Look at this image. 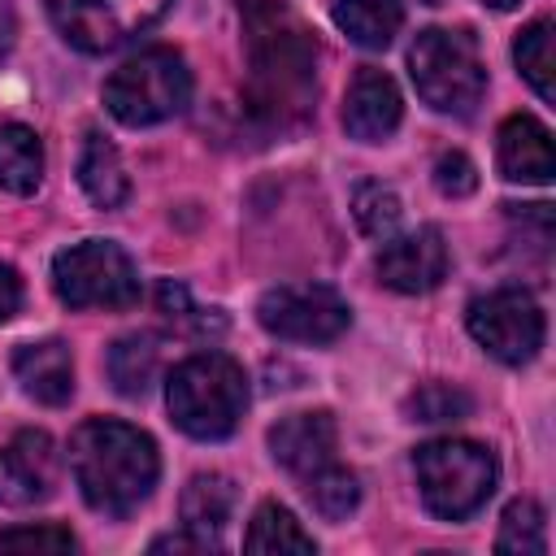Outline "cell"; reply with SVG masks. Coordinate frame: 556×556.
<instances>
[{
  "mask_svg": "<svg viewBox=\"0 0 556 556\" xmlns=\"http://www.w3.org/2000/svg\"><path fill=\"white\" fill-rule=\"evenodd\" d=\"M248 26V104L269 126H295L317 96V39L282 0H239Z\"/></svg>",
  "mask_w": 556,
  "mask_h": 556,
  "instance_id": "obj_1",
  "label": "cell"
},
{
  "mask_svg": "<svg viewBox=\"0 0 556 556\" xmlns=\"http://www.w3.org/2000/svg\"><path fill=\"white\" fill-rule=\"evenodd\" d=\"M70 469L87 508L104 517H126L152 495L161 456L152 434H143L139 426L91 417L70 439Z\"/></svg>",
  "mask_w": 556,
  "mask_h": 556,
  "instance_id": "obj_2",
  "label": "cell"
},
{
  "mask_svg": "<svg viewBox=\"0 0 556 556\" xmlns=\"http://www.w3.org/2000/svg\"><path fill=\"white\" fill-rule=\"evenodd\" d=\"M169 417L191 439H226L248 408V378L222 352H195L165 382Z\"/></svg>",
  "mask_w": 556,
  "mask_h": 556,
  "instance_id": "obj_3",
  "label": "cell"
},
{
  "mask_svg": "<svg viewBox=\"0 0 556 556\" xmlns=\"http://www.w3.org/2000/svg\"><path fill=\"white\" fill-rule=\"evenodd\" d=\"M421 504L439 521L473 517L495 491V456L473 439H430L413 452Z\"/></svg>",
  "mask_w": 556,
  "mask_h": 556,
  "instance_id": "obj_4",
  "label": "cell"
},
{
  "mask_svg": "<svg viewBox=\"0 0 556 556\" xmlns=\"http://www.w3.org/2000/svg\"><path fill=\"white\" fill-rule=\"evenodd\" d=\"M408 74L430 109L456 117H469L486 91V65L469 30H443V26L421 30L408 48Z\"/></svg>",
  "mask_w": 556,
  "mask_h": 556,
  "instance_id": "obj_5",
  "label": "cell"
},
{
  "mask_svg": "<svg viewBox=\"0 0 556 556\" xmlns=\"http://www.w3.org/2000/svg\"><path fill=\"white\" fill-rule=\"evenodd\" d=\"M191 104V70L174 48H148L122 61L104 83V109L122 126H156Z\"/></svg>",
  "mask_w": 556,
  "mask_h": 556,
  "instance_id": "obj_6",
  "label": "cell"
},
{
  "mask_svg": "<svg viewBox=\"0 0 556 556\" xmlns=\"http://www.w3.org/2000/svg\"><path fill=\"white\" fill-rule=\"evenodd\" d=\"M52 291L70 308H130L139 300V269L113 239H83L56 252Z\"/></svg>",
  "mask_w": 556,
  "mask_h": 556,
  "instance_id": "obj_7",
  "label": "cell"
},
{
  "mask_svg": "<svg viewBox=\"0 0 556 556\" xmlns=\"http://www.w3.org/2000/svg\"><path fill=\"white\" fill-rule=\"evenodd\" d=\"M174 0H48L52 26L78 52H113L165 17Z\"/></svg>",
  "mask_w": 556,
  "mask_h": 556,
  "instance_id": "obj_8",
  "label": "cell"
},
{
  "mask_svg": "<svg viewBox=\"0 0 556 556\" xmlns=\"http://www.w3.org/2000/svg\"><path fill=\"white\" fill-rule=\"evenodd\" d=\"M256 321L291 343H330L348 330L352 308L326 282H282L269 287L256 304Z\"/></svg>",
  "mask_w": 556,
  "mask_h": 556,
  "instance_id": "obj_9",
  "label": "cell"
},
{
  "mask_svg": "<svg viewBox=\"0 0 556 556\" xmlns=\"http://www.w3.org/2000/svg\"><path fill=\"white\" fill-rule=\"evenodd\" d=\"M469 334L504 365H526L543 348V308L521 287H495L465 313Z\"/></svg>",
  "mask_w": 556,
  "mask_h": 556,
  "instance_id": "obj_10",
  "label": "cell"
},
{
  "mask_svg": "<svg viewBox=\"0 0 556 556\" xmlns=\"http://www.w3.org/2000/svg\"><path fill=\"white\" fill-rule=\"evenodd\" d=\"M452 269V252L439 226H421L400 239H382L378 252V282L400 295H426L434 291Z\"/></svg>",
  "mask_w": 556,
  "mask_h": 556,
  "instance_id": "obj_11",
  "label": "cell"
},
{
  "mask_svg": "<svg viewBox=\"0 0 556 556\" xmlns=\"http://www.w3.org/2000/svg\"><path fill=\"white\" fill-rule=\"evenodd\" d=\"M56 486V447L43 430H17L0 447V504L30 508Z\"/></svg>",
  "mask_w": 556,
  "mask_h": 556,
  "instance_id": "obj_12",
  "label": "cell"
},
{
  "mask_svg": "<svg viewBox=\"0 0 556 556\" xmlns=\"http://www.w3.org/2000/svg\"><path fill=\"white\" fill-rule=\"evenodd\" d=\"M400 113H404V100H400L395 78L374 70V65H361L348 83V96H343L348 135L361 143H382L400 126Z\"/></svg>",
  "mask_w": 556,
  "mask_h": 556,
  "instance_id": "obj_13",
  "label": "cell"
},
{
  "mask_svg": "<svg viewBox=\"0 0 556 556\" xmlns=\"http://www.w3.org/2000/svg\"><path fill=\"white\" fill-rule=\"evenodd\" d=\"M495 165L508 182H552V174H556L552 130L530 113L504 117V126L495 135Z\"/></svg>",
  "mask_w": 556,
  "mask_h": 556,
  "instance_id": "obj_14",
  "label": "cell"
},
{
  "mask_svg": "<svg viewBox=\"0 0 556 556\" xmlns=\"http://www.w3.org/2000/svg\"><path fill=\"white\" fill-rule=\"evenodd\" d=\"M334 417L326 408L317 413H291L269 430V452L282 469H291L295 478H308L313 469L334 460Z\"/></svg>",
  "mask_w": 556,
  "mask_h": 556,
  "instance_id": "obj_15",
  "label": "cell"
},
{
  "mask_svg": "<svg viewBox=\"0 0 556 556\" xmlns=\"http://www.w3.org/2000/svg\"><path fill=\"white\" fill-rule=\"evenodd\" d=\"M13 374L22 382V391L39 404H65L74 395V361L70 348L61 339H43V343H26L13 356Z\"/></svg>",
  "mask_w": 556,
  "mask_h": 556,
  "instance_id": "obj_16",
  "label": "cell"
},
{
  "mask_svg": "<svg viewBox=\"0 0 556 556\" xmlns=\"http://www.w3.org/2000/svg\"><path fill=\"white\" fill-rule=\"evenodd\" d=\"M178 508H182V530H191V534L217 543L222 526H226L230 513H235V482H230L226 473H195V478L187 482Z\"/></svg>",
  "mask_w": 556,
  "mask_h": 556,
  "instance_id": "obj_17",
  "label": "cell"
},
{
  "mask_svg": "<svg viewBox=\"0 0 556 556\" xmlns=\"http://www.w3.org/2000/svg\"><path fill=\"white\" fill-rule=\"evenodd\" d=\"M330 17L361 48H387L404 26L400 0H334Z\"/></svg>",
  "mask_w": 556,
  "mask_h": 556,
  "instance_id": "obj_18",
  "label": "cell"
},
{
  "mask_svg": "<svg viewBox=\"0 0 556 556\" xmlns=\"http://www.w3.org/2000/svg\"><path fill=\"white\" fill-rule=\"evenodd\" d=\"M78 182H83V191H87V200H91L96 208H117V204L126 200V191H130L117 148H113L104 135H96V130H91L87 143H83Z\"/></svg>",
  "mask_w": 556,
  "mask_h": 556,
  "instance_id": "obj_19",
  "label": "cell"
},
{
  "mask_svg": "<svg viewBox=\"0 0 556 556\" xmlns=\"http://www.w3.org/2000/svg\"><path fill=\"white\" fill-rule=\"evenodd\" d=\"M43 182V143L30 126H0V187L9 195H30Z\"/></svg>",
  "mask_w": 556,
  "mask_h": 556,
  "instance_id": "obj_20",
  "label": "cell"
},
{
  "mask_svg": "<svg viewBox=\"0 0 556 556\" xmlns=\"http://www.w3.org/2000/svg\"><path fill=\"white\" fill-rule=\"evenodd\" d=\"M104 369H109V382L117 395H143L161 369V348L152 334H126L109 348Z\"/></svg>",
  "mask_w": 556,
  "mask_h": 556,
  "instance_id": "obj_21",
  "label": "cell"
},
{
  "mask_svg": "<svg viewBox=\"0 0 556 556\" xmlns=\"http://www.w3.org/2000/svg\"><path fill=\"white\" fill-rule=\"evenodd\" d=\"M243 547H248V552H269V556H282V552L313 556V552H317L313 534H308L282 504H274V500L252 513V526H248V534H243Z\"/></svg>",
  "mask_w": 556,
  "mask_h": 556,
  "instance_id": "obj_22",
  "label": "cell"
},
{
  "mask_svg": "<svg viewBox=\"0 0 556 556\" xmlns=\"http://www.w3.org/2000/svg\"><path fill=\"white\" fill-rule=\"evenodd\" d=\"M495 552H521V556H543L547 552V513L534 500H513L500 517Z\"/></svg>",
  "mask_w": 556,
  "mask_h": 556,
  "instance_id": "obj_23",
  "label": "cell"
},
{
  "mask_svg": "<svg viewBox=\"0 0 556 556\" xmlns=\"http://www.w3.org/2000/svg\"><path fill=\"white\" fill-rule=\"evenodd\" d=\"M513 61H517L521 78L539 91V100H552L556 96V87H552V22L547 17H534L526 30H517Z\"/></svg>",
  "mask_w": 556,
  "mask_h": 556,
  "instance_id": "obj_24",
  "label": "cell"
},
{
  "mask_svg": "<svg viewBox=\"0 0 556 556\" xmlns=\"http://www.w3.org/2000/svg\"><path fill=\"white\" fill-rule=\"evenodd\" d=\"M304 491H308L313 513H317V517H326V521H343V517L361 504L356 473L339 469L334 460H330V465H321V469H313V473L304 478Z\"/></svg>",
  "mask_w": 556,
  "mask_h": 556,
  "instance_id": "obj_25",
  "label": "cell"
},
{
  "mask_svg": "<svg viewBox=\"0 0 556 556\" xmlns=\"http://www.w3.org/2000/svg\"><path fill=\"white\" fill-rule=\"evenodd\" d=\"M352 217H356V226H361L369 239H391L395 226H400V217H404V208H400V195H395L391 187H382V182H361L356 195H352Z\"/></svg>",
  "mask_w": 556,
  "mask_h": 556,
  "instance_id": "obj_26",
  "label": "cell"
},
{
  "mask_svg": "<svg viewBox=\"0 0 556 556\" xmlns=\"http://www.w3.org/2000/svg\"><path fill=\"white\" fill-rule=\"evenodd\" d=\"M408 417L413 421H460V417H469V408H473V400L460 391V387H447V382H426V387H417L413 395H408Z\"/></svg>",
  "mask_w": 556,
  "mask_h": 556,
  "instance_id": "obj_27",
  "label": "cell"
},
{
  "mask_svg": "<svg viewBox=\"0 0 556 556\" xmlns=\"http://www.w3.org/2000/svg\"><path fill=\"white\" fill-rule=\"evenodd\" d=\"M0 547L4 552H74V534L65 526H13L0 530Z\"/></svg>",
  "mask_w": 556,
  "mask_h": 556,
  "instance_id": "obj_28",
  "label": "cell"
},
{
  "mask_svg": "<svg viewBox=\"0 0 556 556\" xmlns=\"http://www.w3.org/2000/svg\"><path fill=\"white\" fill-rule=\"evenodd\" d=\"M434 187H439V195H447V200L473 195V187H478L473 161H469L465 152H443V156L434 161Z\"/></svg>",
  "mask_w": 556,
  "mask_h": 556,
  "instance_id": "obj_29",
  "label": "cell"
},
{
  "mask_svg": "<svg viewBox=\"0 0 556 556\" xmlns=\"http://www.w3.org/2000/svg\"><path fill=\"white\" fill-rule=\"evenodd\" d=\"M208 547H217V543H208V539H200V534H191V530L152 539V552H208Z\"/></svg>",
  "mask_w": 556,
  "mask_h": 556,
  "instance_id": "obj_30",
  "label": "cell"
},
{
  "mask_svg": "<svg viewBox=\"0 0 556 556\" xmlns=\"http://www.w3.org/2000/svg\"><path fill=\"white\" fill-rule=\"evenodd\" d=\"M17 304H22V282H17L13 265L0 261V321H9L17 313Z\"/></svg>",
  "mask_w": 556,
  "mask_h": 556,
  "instance_id": "obj_31",
  "label": "cell"
},
{
  "mask_svg": "<svg viewBox=\"0 0 556 556\" xmlns=\"http://www.w3.org/2000/svg\"><path fill=\"white\" fill-rule=\"evenodd\" d=\"M13 39H17V17H13V4L0 0V61L13 52Z\"/></svg>",
  "mask_w": 556,
  "mask_h": 556,
  "instance_id": "obj_32",
  "label": "cell"
},
{
  "mask_svg": "<svg viewBox=\"0 0 556 556\" xmlns=\"http://www.w3.org/2000/svg\"><path fill=\"white\" fill-rule=\"evenodd\" d=\"M482 4H491V9H517L521 0H482Z\"/></svg>",
  "mask_w": 556,
  "mask_h": 556,
  "instance_id": "obj_33",
  "label": "cell"
},
{
  "mask_svg": "<svg viewBox=\"0 0 556 556\" xmlns=\"http://www.w3.org/2000/svg\"><path fill=\"white\" fill-rule=\"evenodd\" d=\"M421 4H439V0H421Z\"/></svg>",
  "mask_w": 556,
  "mask_h": 556,
  "instance_id": "obj_34",
  "label": "cell"
}]
</instances>
